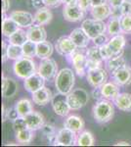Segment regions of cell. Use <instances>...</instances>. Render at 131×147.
<instances>
[{
  "label": "cell",
  "mask_w": 131,
  "mask_h": 147,
  "mask_svg": "<svg viewBox=\"0 0 131 147\" xmlns=\"http://www.w3.org/2000/svg\"><path fill=\"white\" fill-rule=\"evenodd\" d=\"M73 85H75V74L73 70L64 68L60 72H58L55 78V86L59 94L68 95L70 92L73 91Z\"/></svg>",
  "instance_id": "1"
},
{
  "label": "cell",
  "mask_w": 131,
  "mask_h": 147,
  "mask_svg": "<svg viewBox=\"0 0 131 147\" xmlns=\"http://www.w3.org/2000/svg\"><path fill=\"white\" fill-rule=\"evenodd\" d=\"M115 115V108L110 100H100L93 107V117L98 123L110 122Z\"/></svg>",
  "instance_id": "2"
},
{
  "label": "cell",
  "mask_w": 131,
  "mask_h": 147,
  "mask_svg": "<svg viewBox=\"0 0 131 147\" xmlns=\"http://www.w3.org/2000/svg\"><path fill=\"white\" fill-rule=\"evenodd\" d=\"M14 73L16 76L20 79H28L36 72V66H35V62L32 58L27 56H24L19 60H16L13 66Z\"/></svg>",
  "instance_id": "3"
},
{
  "label": "cell",
  "mask_w": 131,
  "mask_h": 147,
  "mask_svg": "<svg viewBox=\"0 0 131 147\" xmlns=\"http://www.w3.org/2000/svg\"><path fill=\"white\" fill-rule=\"evenodd\" d=\"M67 101L71 107V110H79L84 107L89 100L88 93L82 88H75L66 95Z\"/></svg>",
  "instance_id": "4"
},
{
  "label": "cell",
  "mask_w": 131,
  "mask_h": 147,
  "mask_svg": "<svg viewBox=\"0 0 131 147\" xmlns=\"http://www.w3.org/2000/svg\"><path fill=\"white\" fill-rule=\"evenodd\" d=\"M81 28L89 35L91 39L95 38L100 34H103L107 30V25L104 21H99L96 19H86L81 24Z\"/></svg>",
  "instance_id": "5"
},
{
  "label": "cell",
  "mask_w": 131,
  "mask_h": 147,
  "mask_svg": "<svg viewBox=\"0 0 131 147\" xmlns=\"http://www.w3.org/2000/svg\"><path fill=\"white\" fill-rule=\"evenodd\" d=\"M87 82L92 87H101L108 80V73L101 67L87 71Z\"/></svg>",
  "instance_id": "6"
},
{
  "label": "cell",
  "mask_w": 131,
  "mask_h": 147,
  "mask_svg": "<svg viewBox=\"0 0 131 147\" xmlns=\"http://www.w3.org/2000/svg\"><path fill=\"white\" fill-rule=\"evenodd\" d=\"M38 73L44 78L45 80H51L56 78L58 74V65L56 61L50 58L43 59L39 64Z\"/></svg>",
  "instance_id": "7"
},
{
  "label": "cell",
  "mask_w": 131,
  "mask_h": 147,
  "mask_svg": "<svg viewBox=\"0 0 131 147\" xmlns=\"http://www.w3.org/2000/svg\"><path fill=\"white\" fill-rule=\"evenodd\" d=\"M77 132L68 129V127H64L57 132L56 140H55L54 144L62 146H73L77 143Z\"/></svg>",
  "instance_id": "8"
},
{
  "label": "cell",
  "mask_w": 131,
  "mask_h": 147,
  "mask_svg": "<svg viewBox=\"0 0 131 147\" xmlns=\"http://www.w3.org/2000/svg\"><path fill=\"white\" fill-rule=\"evenodd\" d=\"M85 12L78 4H69L65 5L63 9V15L65 20L69 22H78L85 17Z\"/></svg>",
  "instance_id": "9"
},
{
  "label": "cell",
  "mask_w": 131,
  "mask_h": 147,
  "mask_svg": "<svg viewBox=\"0 0 131 147\" xmlns=\"http://www.w3.org/2000/svg\"><path fill=\"white\" fill-rule=\"evenodd\" d=\"M71 63L73 65V68L75 70V73L80 77H83L87 73V62L88 59L86 54L83 52H79L75 50L71 55Z\"/></svg>",
  "instance_id": "10"
},
{
  "label": "cell",
  "mask_w": 131,
  "mask_h": 147,
  "mask_svg": "<svg viewBox=\"0 0 131 147\" xmlns=\"http://www.w3.org/2000/svg\"><path fill=\"white\" fill-rule=\"evenodd\" d=\"M77 46L75 44V42L71 39V37L62 36L60 37L56 42L55 49L57 50L60 55L63 56H71L75 50H77Z\"/></svg>",
  "instance_id": "11"
},
{
  "label": "cell",
  "mask_w": 131,
  "mask_h": 147,
  "mask_svg": "<svg viewBox=\"0 0 131 147\" xmlns=\"http://www.w3.org/2000/svg\"><path fill=\"white\" fill-rule=\"evenodd\" d=\"M10 17L20 26L21 28H30L35 23L34 17L26 11H14L10 14Z\"/></svg>",
  "instance_id": "12"
},
{
  "label": "cell",
  "mask_w": 131,
  "mask_h": 147,
  "mask_svg": "<svg viewBox=\"0 0 131 147\" xmlns=\"http://www.w3.org/2000/svg\"><path fill=\"white\" fill-rule=\"evenodd\" d=\"M45 84V79L42 77L38 72H35L33 75L28 77V79L25 80V88L27 89L28 92L33 93V92L37 91L38 89L42 88Z\"/></svg>",
  "instance_id": "13"
},
{
  "label": "cell",
  "mask_w": 131,
  "mask_h": 147,
  "mask_svg": "<svg viewBox=\"0 0 131 147\" xmlns=\"http://www.w3.org/2000/svg\"><path fill=\"white\" fill-rule=\"evenodd\" d=\"M28 39L35 43H39L47 38V34L45 28L41 25H32L27 30Z\"/></svg>",
  "instance_id": "14"
},
{
  "label": "cell",
  "mask_w": 131,
  "mask_h": 147,
  "mask_svg": "<svg viewBox=\"0 0 131 147\" xmlns=\"http://www.w3.org/2000/svg\"><path fill=\"white\" fill-rule=\"evenodd\" d=\"M70 37L75 42V45L77 46V48H85V47H87L90 42V39H91L82 28H75L71 32Z\"/></svg>",
  "instance_id": "15"
},
{
  "label": "cell",
  "mask_w": 131,
  "mask_h": 147,
  "mask_svg": "<svg viewBox=\"0 0 131 147\" xmlns=\"http://www.w3.org/2000/svg\"><path fill=\"white\" fill-rule=\"evenodd\" d=\"M26 123L28 125V127L30 129L36 130L39 129L43 127L44 125V117L41 113L35 112V111H32L30 114L25 116Z\"/></svg>",
  "instance_id": "16"
},
{
  "label": "cell",
  "mask_w": 131,
  "mask_h": 147,
  "mask_svg": "<svg viewBox=\"0 0 131 147\" xmlns=\"http://www.w3.org/2000/svg\"><path fill=\"white\" fill-rule=\"evenodd\" d=\"M101 91L105 99L115 101V99L120 95V88L116 82H106L101 86Z\"/></svg>",
  "instance_id": "17"
},
{
  "label": "cell",
  "mask_w": 131,
  "mask_h": 147,
  "mask_svg": "<svg viewBox=\"0 0 131 147\" xmlns=\"http://www.w3.org/2000/svg\"><path fill=\"white\" fill-rule=\"evenodd\" d=\"M62 94L57 96L56 98L52 99V106H53V110L57 115L61 116V117H66L69 115L71 110V107L69 105L68 101H67V97L65 99L62 98Z\"/></svg>",
  "instance_id": "18"
},
{
  "label": "cell",
  "mask_w": 131,
  "mask_h": 147,
  "mask_svg": "<svg viewBox=\"0 0 131 147\" xmlns=\"http://www.w3.org/2000/svg\"><path fill=\"white\" fill-rule=\"evenodd\" d=\"M52 99L53 96H52L51 90L45 86L32 93V101L38 106L46 105L50 101H52Z\"/></svg>",
  "instance_id": "19"
},
{
  "label": "cell",
  "mask_w": 131,
  "mask_h": 147,
  "mask_svg": "<svg viewBox=\"0 0 131 147\" xmlns=\"http://www.w3.org/2000/svg\"><path fill=\"white\" fill-rule=\"evenodd\" d=\"M113 78L118 85H129L131 84V68L125 65L114 73Z\"/></svg>",
  "instance_id": "20"
},
{
  "label": "cell",
  "mask_w": 131,
  "mask_h": 147,
  "mask_svg": "<svg viewBox=\"0 0 131 147\" xmlns=\"http://www.w3.org/2000/svg\"><path fill=\"white\" fill-rule=\"evenodd\" d=\"M18 92V84L15 80L10 78H2V96L4 98H10L15 96Z\"/></svg>",
  "instance_id": "21"
},
{
  "label": "cell",
  "mask_w": 131,
  "mask_h": 147,
  "mask_svg": "<svg viewBox=\"0 0 131 147\" xmlns=\"http://www.w3.org/2000/svg\"><path fill=\"white\" fill-rule=\"evenodd\" d=\"M108 45L110 49L113 52L114 57L120 56L123 54V48L125 46V38L123 35L118 34L112 37L111 40H109Z\"/></svg>",
  "instance_id": "22"
},
{
  "label": "cell",
  "mask_w": 131,
  "mask_h": 147,
  "mask_svg": "<svg viewBox=\"0 0 131 147\" xmlns=\"http://www.w3.org/2000/svg\"><path fill=\"white\" fill-rule=\"evenodd\" d=\"M112 9L113 8L108 3L99 6H94L91 8V15L96 20L104 21L112 15Z\"/></svg>",
  "instance_id": "23"
},
{
  "label": "cell",
  "mask_w": 131,
  "mask_h": 147,
  "mask_svg": "<svg viewBox=\"0 0 131 147\" xmlns=\"http://www.w3.org/2000/svg\"><path fill=\"white\" fill-rule=\"evenodd\" d=\"M19 28H20V26L11 17H6V14H3V19H2V34H3L4 36L10 37Z\"/></svg>",
  "instance_id": "24"
},
{
  "label": "cell",
  "mask_w": 131,
  "mask_h": 147,
  "mask_svg": "<svg viewBox=\"0 0 131 147\" xmlns=\"http://www.w3.org/2000/svg\"><path fill=\"white\" fill-rule=\"evenodd\" d=\"M64 125H65V127H68V129L73 130L75 132H80L84 129V121L82 120V118L78 117V116L71 115L69 116L65 120Z\"/></svg>",
  "instance_id": "25"
},
{
  "label": "cell",
  "mask_w": 131,
  "mask_h": 147,
  "mask_svg": "<svg viewBox=\"0 0 131 147\" xmlns=\"http://www.w3.org/2000/svg\"><path fill=\"white\" fill-rule=\"evenodd\" d=\"M52 19H53V14H52L51 10L49 8H47V7L38 9L34 15L35 23L41 26L48 25L52 21Z\"/></svg>",
  "instance_id": "26"
},
{
  "label": "cell",
  "mask_w": 131,
  "mask_h": 147,
  "mask_svg": "<svg viewBox=\"0 0 131 147\" xmlns=\"http://www.w3.org/2000/svg\"><path fill=\"white\" fill-rule=\"evenodd\" d=\"M54 47L52 45L51 42L49 41H44L37 43V50H36V57H38L39 59H47L50 58L53 54Z\"/></svg>",
  "instance_id": "27"
},
{
  "label": "cell",
  "mask_w": 131,
  "mask_h": 147,
  "mask_svg": "<svg viewBox=\"0 0 131 147\" xmlns=\"http://www.w3.org/2000/svg\"><path fill=\"white\" fill-rule=\"evenodd\" d=\"M114 103L120 110L124 112H130L131 111V94L130 93H120L115 99Z\"/></svg>",
  "instance_id": "28"
},
{
  "label": "cell",
  "mask_w": 131,
  "mask_h": 147,
  "mask_svg": "<svg viewBox=\"0 0 131 147\" xmlns=\"http://www.w3.org/2000/svg\"><path fill=\"white\" fill-rule=\"evenodd\" d=\"M107 32L110 35L115 36L122 32V28H121V22L120 18L116 17V16H112V18L109 20L107 24Z\"/></svg>",
  "instance_id": "29"
},
{
  "label": "cell",
  "mask_w": 131,
  "mask_h": 147,
  "mask_svg": "<svg viewBox=\"0 0 131 147\" xmlns=\"http://www.w3.org/2000/svg\"><path fill=\"white\" fill-rule=\"evenodd\" d=\"M125 65H126L125 59L123 58L122 55H120V56L112 57L111 59H109V60L107 61L106 67H107V70H108L110 73L114 74L118 70H120V68L124 67Z\"/></svg>",
  "instance_id": "30"
},
{
  "label": "cell",
  "mask_w": 131,
  "mask_h": 147,
  "mask_svg": "<svg viewBox=\"0 0 131 147\" xmlns=\"http://www.w3.org/2000/svg\"><path fill=\"white\" fill-rule=\"evenodd\" d=\"M15 108L20 117H25L32 111H33L32 101L28 100V99H21V100H19L17 102Z\"/></svg>",
  "instance_id": "31"
},
{
  "label": "cell",
  "mask_w": 131,
  "mask_h": 147,
  "mask_svg": "<svg viewBox=\"0 0 131 147\" xmlns=\"http://www.w3.org/2000/svg\"><path fill=\"white\" fill-rule=\"evenodd\" d=\"M28 35L27 32L19 28L16 32H14L13 34L9 37V43L11 44H15V45H20L23 46L26 42L28 41Z\"/></svg>",
  "instance_id": "32"
},
{
  "label": "cell",
  "mask_w": 131,
  "mask_h": 147,
  "mask_svg": "<svg viewBox=\"0 0 131 147\" xmlns=\"http://www.w3.org/2000/svg\"><path fill=\"white\" fill-rule=\"evenodd\" d=\"M33 137H34L33 129H30L28 127L26 129L21 130V131L16 132V138L19 143L28 144L33 140Z\"/></svg>",
  "instance_id": "33"
},
{
  "label": "cell",
  "mask_w": 131,
  "mask_h": 147,
  "mask_svg": "<svg viewBox=\"0 0 131 147\" xmlns=\"http://www.w3.org/2000/svg\"><path fill=\"white\" fill-rule=\"evenodd\" d=\"M24 50H23V46L20 45H15V44H11L9 43L8 49H7V57L8 59L11 60H19L22 57H24Z\"/></svg>",
  "instance_id": "34"
},
{
  "label": "cell",
  "mask_w": 131,
  "mask_h": 147,
  "mask_svg": "<svg viewBox=\"0 0 131 147\" xmlns=\"http://www.w3.org/2000/svg\"><path fill=\"white\" fill-rule=\"evenodd\" d=\"M94 136L89 131H82L77 136V144L79 146H92L94 145Z\"/></svg>",
  "instance_id": "35"
},
{
  "label": "cell",
  "mask_w": 131,
  "mask_h": 147,
  "mask_svg": "<svg viewBox=\"0 0 131 147\" xmlns=\"http://www.w3.org/2000/svg\"><path fill=\"white\" fill-rule=\"evenodd\" d=\"M85 54H86L88 60L97 61V62H101V63L103 61V58L101 56V52H100V47L97 45L89 47L86 50V52H85Z\"/></svg>",
  "instance_id": "36"
},
{
  "label": "cell",
  "mask_w": 131,
  "mask_h": 147,
  "mask_svg": "<svg viewBox=\"0 0 131 147\" xmlns=\"http://www.w3.org/2000/svg\"><path fill=\"white\" fill-rule=\"evenodd\" d=\"M24 55L32 58V57L36 56V50H37V43L32 42L30 40H28L25 44L23 45Z\"/></svg>",
  "instance_id": "37"
},
{
  "label": "cell",
  "mask_w": 131,
  "mask_h": 147,
  "mask_svg": "<svg viewBox=\"0 0 131 147\" xmlns=\"http://www.w3.org/2000/svg\"><path fill=\"white\" fill-rule=\"evenodd\" d=\"M121 22V28H122V32L125 34H131V16L125 15L120 18Z\"/></svg>",
  "instance_id": "38"
},
{
  "label": "cell",
  "mask_w": 131,
  "mask_h": 147,
  "mask_svg": "<svg viewBox=\"0 0 131 147\" xmlns=\"http://www.w3.org/2000/svg\"><path fill=\"white\" fill-rule=\"evenodd\" d=\"M13 127H14V130H15L16 132L28 129V125H27V123H26L25 118H24V117H18L17 119L14 120Z\"/></svg>",
  "instance_id": "39"
},
{
  "label": "cell",
  "mask_w": 131,
  "mask_h": 147,
  "mask_svg": "<svg viewBox=\"0 0 131 147\" xmlns=\"http://www.w3.org/2000/svg\"><path fill=\"white\" fill-rule=\"evenodd\" d=\"M100 52H101V56H102V58H103V60H109L112 57H114L113 52L110 49L108 43L100 46Z\"/></svg>",
  "instance_id": "40"
},
{
  "label": "cell",
  "mask_w": 131,
  "mask_h": 147,
  "mask_svg": "<svg viewBox=\"0 0 131 147\" xmlns=\"http://www.w3.org/2000/svg\"><path fill=\"white\" fill-rule=\"evenodd\" d=\"M121 16L130 15L131 16V0H123L120 7Z\"/></svg>",
  "instance_id": "41"
},
{
  "label": "cell",
  "mask_w": 131,
  "mask_h": 147,
  "mask_svg": "<svg viewBox=\"0 0 131 147\" xmlns=\"http://www.w3.org/2000/svg\"><path fill=\"white\" fill-rule=\"evenodd\" d=\"M93 41H94L95 45L97 46H102L104 45V44H107L108 43V37H107V35L103 34H100L98 35L97 37H95V38H93Z\"/></svg>",
  "instance_id": "42"
},
{
  "label": "cell",
  "mask_w": 131,
  "mask_h": 147,
  "mask_svg": "<svg viewBox=\"0 0 131 147\" xmlns=\"http://www.w3.org/2000/svg\"><path fill=\"white\" fill-rule=\"evenodd\" d=\"M28 1H30V5L32 6V8L37 9V10L41 8H44V7H47L44 0H28Z\"/></svg>",
  "instance_id": "43"
},
{
  "label": "cell",
  "mask_w": 131,
  "mask_h": 147,
  "mask_svg": "<svg viewBox=\"0 0 131 147\" xmlns=\"http://www.w3.org/2000/svg\"><path fill=\"white\" fill-rule=\"evenodd\" d=\"M77 4L81 7L84 11H87L88 9L92 8L91 0H77Z\"/></svg>",
  "instance_id": "44"
},
{
  "label": "cell",
  "mask_w": 131,
  "mask_h": 147,
  "mask_svg": "<svg viewBox=\"0 0 131 147\" xmlns=\"http://www.w3.org/2000/svg\"><path fill=\"white\" fill-rule=\"evenodd\" d=\"M46 3L47 7H51V8H56L59 7L63 3V0H44Z\"/></svg>",
  "instance_id": "45"
},
{
  "label": "cell",
  "mask_w": 131,
  "mask_h": 147,
  "mask_svg": "<svg viewBox=\"0 0 131 147\" xmlns=\"http://www.w3.org/2000/svg\"><path fill=\"white\" fill-rule=\"evenodd\" d=\"M101 62H97V61H92V60H88L87 62V71L92 70V69H96L99 68L101 66Z\"/></svg>",
  "instance_id": "46"
},
{
  "label": "cell",
  "mask_w": 131,
  "mask_h": 147,
  "mask_svg": "<svg viewBox=\"0 0 131 147\" xmlns=\"http://www.w3.org/2000/svg\"><path fill=\"white\" fill-rule=\"evenodd\" d=\"M7 117H8L10 120L14 121L18 117H20V116H19L18 112H17L16 108H12V109H10V110H8V115H7Z\"/></svg>",
  "instance_id": "47"
},
{
  "label": "cell",
  "mask_w": 131,
  "mask_h": 147,
  "mask_svg": "<svg viewBox=\"0 0 131 147\" xmlns=\"http://www.w3.org/2000/svg\"><path fill=\"white\" fill-rule=\"evenodd\" d=\"M7 49H8V45L6 44L5 41H2V59H3V63L6 62L7 57Z\"/></svg>",
  "instance_id": "48"
},
{
  "label": "cell",
  "mask_w": 131,
  "mask_h": 147,
  "mask_svg": "<svg viewBox=\"0 0 131 147\" xmlns=\"http://www.w3.org/2000/svg\"><path fill=\"white\" fill-rule=\"evenodd\" d=\"M123 0H109V3L112 8H120Z\"/></svg>",
  "instance_id": "49"
},
{
  "label": "cell",
  "mask_w": 131,
  "mask_h": 147,
  "mask_svg": "<svg viewBox=\"0 0 131 147\" xmlns=\"http://www.w3.org/2000/svg\"><path fill=\"white\" fill-rule=\"evenodd\" d=\"M92 94L95 99H100L101 97H103V95H102V91H101V87H95L94 90L92 92Z\"/></svg>",
  "instance_id": "50"
},
{
  "label": "cell",
  "mask_w": 131,
  "mask_h": 147,
  "mask_svg": "<svg viewBox=\"0 0 131 147\" xmlns=\"http://www.w3.org/2000/svg\"><path fill=\"white\" fill-rule=\"evenodd\" d=\"M2 4H3L2 14H6V12L10 9V0H2Z\"/></svg>",
  "instance_id": "51"
},
{
  "label": "cell",
  "mask_w": 131,
  "mask_h": 147,
  "mask_svg": "<svg viewBox=\"0 0 131 147\" xmlns=\"http://www.w3.org/2000/svg\"><path fill=\"white\" fill-rule=\"evenodd\" d=\"M109 0H91L92 2V7L94 6H99V5H103V4L108 3Z\"/></svg>",
  "instance_id": "52"
},
{
  "label": "cell",
  "mask_w": 131,
  "mask_h": 147,
  "mask_svg": "<svg viewBox=\"0 0 131 147\" xmlns=\"http://www.w3.org/2000/svg\"><path fill=\"white\" fill-rule=\"evenodd\" d=\"M63 3L65 5H69V4H77V0H63Z\"/></svg>",
  "instance_id": "53"
},
{
  "label": "cell",
  "mask_w": 131,
  "mask_h": 147,
  "mask_svg": "<svg viewBox=\"0 0 131 147\" xmlns=\"http://www.w3.org/2000/svg\"><path fill=\"white\" fill-rule=\"evenodd\" d=\"M116 145H125V146H128L129 145V143H128L127 141H118L116 143Z\"/></svg>",
  "instance_id": "54"
}]
</instances>
